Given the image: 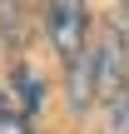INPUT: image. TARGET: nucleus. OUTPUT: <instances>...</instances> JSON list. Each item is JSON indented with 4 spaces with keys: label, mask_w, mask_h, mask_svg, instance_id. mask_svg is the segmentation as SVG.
Wrapping results in <instances>:
<instances>
[{
    "label": "nucleus",
    "mask_w": 129,
    "mask_h": 134,
    "mask_svg": "<svg viewBox=\"0 0 129 134\" xmlns=\"http://www.w3.org/2000/svg\"><path fill=\"white\" fill-rule=\"evenodd\" d=\"M45 25H50V40H55V50L65 55V65L85 50V40H89V10H85V0H45Z\"/></svg>",
    "instance_id": "nucleus-1"
},
{
    "label": "nucleus",
    "mask_w": 129,
    "mask_h": 134,
    "mask_svg": "<svg viewBox=\"0 0 129 134\" xmlns=\"http://www.w3.org/2000/svg\"><path fill=\"white\" fill-rule=\"evenodd\" d=\"M119 90H124V40L109 30L94 40V94L114 99Z\"/></svg>",
    "instance_id": "nucleus-2"
},
{
    "label": "nucleus",
    "mask_w": 129,
    "mask_h": 134,
    "mask_svg": "<svg viewBox=\"0 0 129 134\" xmlns=\"http://www.w3.org/2000/svg\"><path fill=\"white\" fill-rule=\"evenodd\" d=\"M89 99H94V45H85L70 60V104L89 109Z\"/></svg>",
    "instance_id": "nucleus-3"
},
{
    "label": "nucleus",
    "mask_w": 129,
    "mask_h": 134,
    "mask_svg": "<svg viewBox=\"0 0 129 134\" xmlns=\"http://www.w3.org/2000/svg\"><path fill=\"white\" fill-rule=\"evenodd\" d=\"M109 129H114V134H129V85L109 99Z\"/></svg>",
    "instance_id": "nucleus-4"
},
{
    "label": "nucleus",
    "mask_w": 129,
    "mask_h": 134,
    "mask_svg": "<svg viewBox=\"0 0 129 134\" xmlns=\"http://www.w3.org/2000/svg\"><path fill=\"white\" fill-rule=\"evenodd\" d=\"M0 30H5V35H15V30H20V15H15V0H0Z\"/></svg>",
    "instance_id": "nucleus-5"
}]
</instances>
